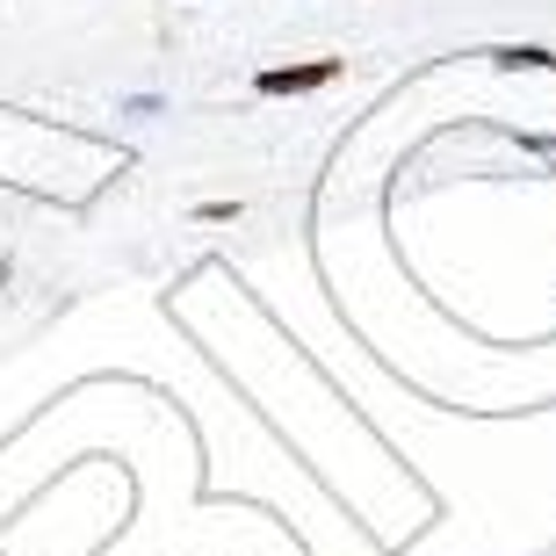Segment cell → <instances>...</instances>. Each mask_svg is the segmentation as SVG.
Listing matches in <instances>:
<instances>
[{
	"instance_id": "3",
	"label": "cell",
	"mask_w": 556,
	"mask_h": 556,
	"mask_svg": "<svg viewBox=\"0 0 556 556\" xmlns=\"http://www.w3.org/2000/svg\"><path fill=\"white\" fill-rule=\"evenodd\" d=\"M188 217H195V225H239V217H247V203H239V195H210V203H195Z\"/></svg>"
},
{
	"instance_id": "1",
	"label": "cell",
	"mask_w": 556,
	"mask_h": 556,
	"mask_svg": "<svg viewBox=\"0 0 556 556\" xmlns=\"http://www.w3.org/2000/svg\"><path fill=\"white\" fill-rule=\"evenodd\" d=\"M348 80V59H289V65H261L253 73V94H326V87Z\"/></svg>"
},
{
	"instance_id": "2",
	"label": "cell",
	"mask_w": 556,
	"mask_h": 556,
	"mask_svg": "<svg viewBox=\"0 0 556 556\" xmlns=\"http://www.w3.org/2000/svg\"><path fill=\"white\" fill-rule=\"evenodd\" d=\"M498 65H506V73H520V65H528V73H549V51H542V43H506V51H492Z\"/></svg>"
}]
</instances>
